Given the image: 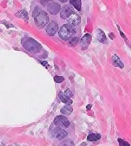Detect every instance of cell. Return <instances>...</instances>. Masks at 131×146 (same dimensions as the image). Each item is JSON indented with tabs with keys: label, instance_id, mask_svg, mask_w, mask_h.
<instances>
[{
	"label": "cell",
	"instance_id": "6da1fadb",
	"mask_svg": "<svg viewBox=\"0 0 131 146\" xmlns=\"http://www.w3.org/2000/svg\"><path fill=\"white\" fill-rule=\"evenodd\" d=\"M33 15L35 25L39 28L45 27L49 23V18L47 12L44 11L38 7L35 8Z\"/></svg>",
	"mask_w": 131,
	"mask_h": 146
},
{
	"label": "cell",
	"instance_id": "7a4b0ae2",
	"mask_svg": "<svg viewBox=\"0 0 131 146\" xmlns=\"http://www.w3.org/2000/svg\"><path fill=\"white\" fill-rule=\"evenodd\" d=\"M22 44L26 50L30 53H38L42 49L41 44L32 38L26 37L22 39Z\"/></svg>",
	"mask_w": 131,
	"mask_h": 146
},
{
	"label": "cell",
	"instance_id": "3957f363",
	"mask_svg": "<svg viewBox=\"0 0 131 146\" xmlns=\"http://www.w3.org/2000/svg\"><path fill=\"white\" fill-rule=\"evenodd\" d=\"M74 34L75 30L69 25H64L59 30V35L64 40H69Z\"/></svg>",
	"mask_w": 131,
	"mask_h": 146
},
{
	"label": "cell",
	"instance_id": "277c9868",
	"mask_svg": "<svg viewBox=\"0 0 131 146\" xmlns=\"http://www.w3.org/2000/svg\"><path fill=\"white\" fill-rule=\"evenodd\" d=\"M54 124L60 127H68L70 126V121L65 116H57L54 120Z\"/></svg>",
	"mask_w": 131,
	"mask_h": 146
},
{
	"label": "cell",
	"instance_id": "5b68a950",
	"mask_svg": "<svg viewBox=\"0 0 131 146\" xmlns=\"http://www.w3.org/2000/svg\"><path fill=\"white\" fill-rule=\"evenodd\" d=\"M73 14H74V10L73 8L70 5H66L62 8L60 17L63 19H66Z\"/></svg>",
	"mask_w": 131,
	"mask_h": 146
},
{
	"label": "cell",
	"instance_id": "8992f818",
	"mask_svg": "<svg viewBox=\"0 0 131 146\" xmlns=\"http://www.w3.org/2000/svg\"><path fill=\"white\" fill-rule=\"evenodd\" d=\"M52 133L57 139H58L60 140L66 138L68 135L67 132L65 131V130L63 129L62 127L58 126L54 127V128L52 130Z\"/></svg>",
	"mask_w": 131,
	"mask_h": 146
},
{
	"label": "cell",
	"instance_id": "52a82bcc",
	"mask_svg": "<svg viewBox=\"0 0 131 146\" xmlns=\"http://www.w3.org/2000/svg\"><path fill=\"white\" fill-rule=\"evenodd\" d=\"M58 30V25L54 21H52L46 28V32L51 36H54Z\"/></svg>",
	"mask_w": 131,
	"mask_h": 146
},
{
	"label": "cell",
	"instance_id": "ba28073f",
	"mask_svg": "<svg viewBox=\"0 0 131 146\" xmlns=\"http://www.w3.org/2000/svg\"><path fill=\"white\" fill-rule=\"evenodd\" d=\"M48 10L51 14L56 15L61 10V7L56 2H51L48 5Z\"/></svg>",
	"mask_w": 131,
	"mask_h": 146
},
{
	"label": "cell",
	"instance_id": "9c48e42d",
	"mask_svg": "<svg viewBox=\"0 0 131 146\" xmlns=\"http://www.w3.org/2000/svg\"><path fill=\"white\" fill-rule=\"evenodd\" d=\"M91 40V36L87 33V34H85L84 35L82 38L80 40V45L81 48L83 49H86L88 48Z\"/></svg>",
	"mask_w": 131,
	"mask_h": 146
},
{
	"label": "cell",
	"instance_id": "30bf717a",
	"mask_svg": "<svg viewBox=\"0 0 131 146\" xmlns=\"http://www.w3.org/2000/svg\"><path fill=\"white\" fill-rule=\"evenodd\" d=\"M67 23L71 26H77L81 23V17L77 14H73L67 18Z\"/></svg>",
	"mask_w": 131,
	"mask_h": 146
},
{
	"label": "cell",
	"instance_id": "8fae6325",
	"mask_svg": "<svg viewBox=\"0 0 131 146\" xmlns=\"http://www.w3.org/2000/svg\"><path fill=\"white\" fill-rule=\"evenodd\" d=\"M95 36H96V38L100 42L103 43V44L107 43L106 35L102 30L99 29L97 30Z\"/></svg>",
	"mask_w": 131,
	"mask_h": 146
},
{
	"label": "cell",
	"instance_id": "7c38bea8",
	"mask_svg": "<svg viewBox=\"0 0 131 146\" xmlns=\"http://www.w3.org/2000/svg\"><path fill=\"white\" fill-rule=\"evenodd\" d=\"M112 64L114 67H119V68L123 69L124 67V65L123 62L121 61V60L118 56L116 54H114L112 57Z\"/></svg>",
	"mask_w": 131,
	"mask_h": 146
},
{
	"label": "cell",
	"instance_id": "4fadbf2b",
	"mask_svg": "<svg viewBox=\"0 0 131 146\" xmlns=\"http://www.w3.org/2000/svg\"><path fill=\"white\" fill-rule=\"evenodd\" d=\"M58 97L61 101L64 103H66L67 105H71V104L72 103V101L70 100V98L65 95V94L64 92H60Z\"/></svg>",
	"mask_w": 131,
	"mask_h": 146
},
{
	"label": "cell",
	"instance_id": "5bb4252c",
	"mask_svg": "<svg viewBox=\"0 0 131 146\" xmlns=\"http://www.w3.org/2000/svg\"><path fill=\"white\" fill-rule=\"evenodd\" d=\"M61 113L65 115H70L72 113L73 108L71 105H66L61 108Z\"/></svg>",
	"mask_w": 131,
	"mask_h": 146
},
{
	"label": "cell",
	"instance_id": "9a60e30c",
	"mask_svg": "<svg viewBox=\"0 0 131 146\" xmlns=\"http://www.w3.org/2000/svg\"><path fill=\"white\" fill-rule=\"evenodd\" d=\"M16 17L21 18V19H23L26 21L28 20V14L26 10H21L20 11L17 12L16 14H15Z\"/></svg>",
	"mask_w": 131,
	"mask_h": 146
},
{
	"label": "cell",
	"instance_id": "2e32d148",
	"mask_svg": "<svg viewBox=\"0 0 131 146\" xmlns=\"http://www.w3.org/2000/svg\"><path fill=\"white\" fill-rule=\"evenodd\" d=\"M70 4L78 11H80L81 10V6H82V3L81 0H69Z\"/></svg>",
	"mask_w": 131,
	"mask_h": 146
},
{
	"label": "cell",
	"instance_id": "e0dca14e",
	"mask_svg": "<svg viewBox=\"0 0 131 146\" xmlns=\"http://www.w3.org/2000/svg\"><path fill=\"white\" fill-rule=\"evenodd\" d=\"M101 138V136L100 134H90L87 137V140L90 142H96L97 140H100Z\"/></svg>",
	"mask_w": 131,
	"mask_h": 146
},
{
	"label": "cell",
	"instance_id": "ac0fdd59",
	"mask_svg": "<svg viewBox=\"0 0 131 146\" xmlns=\"http://www.w3.org/2000/svg\"><path fill=\"white\" fill-rule=\"evenodd\" d=\"M59 146H75V144L71 139H67L62 141Z\"/></svg>",
	"mask_w": 131,
	"mask_h": 146
},
{
	"label": "cell",
	"instance_id": "d6986e66",
	"mask_svg": "<svg viewBox=\"0 0 131 146\" xmlns=\"http://www.w3.org/2000/svg\"><path fill=\"white\" fill-rule=\"evenodd\" d=\"M79 38L78 37H74L71 39V40L69 42V45L70 46H76L77 43L79 42Z\"/></svg>",
	"mask_w": 131,
	"mask_h": 146
},
{
	"label": "cell",
	"instance_id": "ffe728a7",
	"mask_svg": "<svg viewBox=\"0 0 131 146\" xmlns=\"http://www.w3.org/2000/svg\"><path fill=\"white\" fill-rule=\"evenodd\" d=\"M54 82H56V83H62L64 82L65 78L63 77V76H54Z\"/></svg>",
	"mask_w": 131,
	"mask_h": 146
},
{
	"label": "cell",
	"instance_id": "44dd1931",
	"mask_svg": "<svg viewBox=\"0 0 131 146\" xmlns=\"http://www.w3.org/2000/svg\"><path fill=\"white\" fill-rule=\"evenodd\" d=\"M118 141L120 146H130L129 143H128L127 142L124 141V140H123L121 139H118Z\"/></svg>",
	"mask_w": 131,
	"mask_h": 146
},
{
	"label": "cell",
	"instance_id": "7402d4cb",
	"mask_svg": "<svg viewBox=\"0 0 131 146\" xmlns=\"http://www.w3.org/2000/svg\"><path fill=\"white\" fill-rule=\"evenodd\" d=\"M65 95H66L67 96H68V97L70 98L72 96V94L71 92V91H70L69 89H67L66 91H65Z\"/></svg>",
	"mask_w": 131,
	"mask_h": 146
},
{
	"label": "cell",
	"instance_id": "603a6c76",
	"mask_svg": "<svg viewBox=\"0 0 131 146\" xmlns=\"http://www.w3.org/2000/svg\"><path fill=\"white\" fill-rule=\"evenodd\" d=\"M52 1V0H40V3L43 6H45L46 5L48 4V3L49 1Z\"/></svg>",
	"mask_w": 131,
	"mask_h": 146
},
{
	"label": "cell",
	"instance_id": "cb8c5ba5",
	"mask_svg": "<svg viewBox=\"0 0 131 146\" xmlns=\"http://www.w3.org/2000/svg\"><path fill=\"white\" fill-rule=\"evenodd\" d=\"M59 1L62 2V3H65V2L67 1V0H59Z\"/></svg>",
	"mask_w": 131,
	"mask_h": 146
}]
</instances>
